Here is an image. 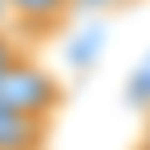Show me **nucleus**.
Segmentation results:
<instances>
[{
  "label": "nucleus",
  "instance_id": "f257e3e1",
  "mask_svg": "<svg viewBox=\"0 0 150 150\" xmlns=\"http://www.w3.org/2000/svg\"><path fill=\"white\" fill-rule=\"evenodd\" d=\"M0 105L21 110L28 118H45L53 122L57 110L65 105V85L37 61H28L25 53H16L8 61V69L0 73Z\"/></svg>",
  "mask_w": 150,
  "mask_h": 150
},
{
  "label": "nucleus",
  "instance_id": "0eeeda50",
  "mask_svg": "<svg viewBox=\"0 0 150 150\" xmlns=\"http://www.w3.org/2000/svg\"><path fill=\"white\" fill-rule=\"evenodd\" d=\"M142 150H150V142H142Z\"/></svg>",
  "mask_w": 150,
  "mask_h": 150
},
{
  "label": "nucleus",
  "instance_id": "39448f33",
  "mask_svg": "<svg viewBox=\"0 0 150 150\" xmlns=\"http://www.w3.org/2000/svg\"><path fill=\"white\" fill-rule=\"evenodd\" d=\"M16 45H12V37H8V33H0V73H4V69H8V61H12V57H16Z\"/></svg>",
  "mask_w": 150,
  "mask_h": 150
},
{
  "label": "nucleus",
  "instance_id": "423d86ee",
  "mask_svg": "<svg viewBox=\"0 0 150 150\" xmlns=\"http://www.w3.org/2000/svg\"><path fill=\"white\" fill-rule=\"evenodd\" d=\"M0 21H4V0H0Z\"/></svg>",
  "mask_w": 150,
  "mask_h": 150
},
{
  "label": "nucleus",
  "instance_id": "20e7f679",
  "mask_svg": "<svg viewBox=\"0 0 150 150\" xmlns=\"http://www.w3.org/2000/svg\"><path fill=\"white\" fill-rule=\"evenodd\" d=\"M134 4L138 0H73V8H85V12H122Z\"/></svg>",
  "mask_w": 150,
  "mask_h": 150
},
{
  "label": "nucleus",
  "instance_id": "7ed1b4c3",
  "mask_svg": "<svg viewBox=\"0 0 150 150\" xmlns=\"http://www.w3.org/2000/svg\"><path fill=\"white\" fill-rule=\"evenodd\" d=\"M49 146V122L28 118L21 110L0 105V150H45Z\"/></svg>",
  "mask_w": 150,
  "mask_h": 150
},
{
  "label": "nucleus",
  "instance_id": "f03ea898",
  "mask_svg": "<svg viewBox=\"0 0 150 150\" xmlns=\"http://www.w3.org/2000/svg\"><path fill=\"white\" fill-rule=\"evenodd\" d=\"M73 12H77L73 0H4V16L28 37L61 33Z\"/></svg>",
  "mask_w": 150,
  "mask_h": 150
}]
</instances>
